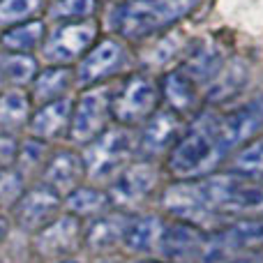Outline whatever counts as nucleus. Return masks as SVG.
Instances as JSON below:
<instances>
[{"label":"nucleus","mask_w":263,"mask_h":263,"mask_svg":"<svg viewBox=\"0 0 263 263\" xmlns=\"http://www.w3.org/2000/svg\"><path fill=\"white\" fill-rule=\"evenodd\" d=\"M219 116L213 111H201L187 125L185 134L171 148L166 168L173 180H199L219 168L227 159L219 145Z\"/></svg>","instance_id":"f257e3e1"},{"label":"nucleus","mask_w":263,"mask_h":263,"mask_svg":"<svg viewBox=\"0 0 263 263\" xmlns=\"http://www.w3.org/2000/svg\"><path fill=\"white\" fill-rule=\"evenodd\" d=\"M201 0H127L111 12V30L125 42H143L187 18Z\"/></svg>","instance_id":"f03ea898"},{"label":"nucleus","mask_w":263,"mask_h":263,"mask_svg":"<svg viewBox=\"0 0 263 263\" xmlns=\"http://www.w3.org/2000/svg\"><path fill=\"white\" fill-rule=\"evenodd\" d=\"M136 153V134L123 125H111L83 148V166L86 178L92 182H111L132 162Z\"/></svg>","instance_id":"7ed1b4c3"},{"label":"nucleus","mask_w":263,"mask_h":263,"mask_svg":"<svg viewBox=\"0 0 263 263\" xmlns=\"http://www.w3.org/2000/svg\"><path fill=\"white\" fill-rule=\"evenodd\" d=\"M162 102L159 81L148 72H132L111 90V114L123 127H141Z\"/></svg>","instance_id":"20e7f679"},{"label":"nucleus","mask_w":263,"mask_h":263,"mask_svg":"<svg viewBox=\"0 0 263 263\" xmlns=\"http://www.w3.org/2000/svg\"><path fill=\"white\" fill-rule=\"evenodd\" d=\"M111 88L106 83L92 88H83L72 102V118H69L67 139L79 148H86L95 141L106 127H111Z\"/></svg>","instance_id":"39448f33"},{"label":"nucleus","mask_w":263,"mask_h":263,"mask_svg":"<svg viewBox=\"0 0 263 263\" xmlns=\"http://www.w3.org/2000/svg\"><path fill=\"white\" fill-rule=\"evenodd\" d=\"M129 51L123 40L116 37H102L90 46L86 55L74 67V83L79 88H92L102 86L109 79L123 74L129 67Z\"/></svg>","instance_id":"423d86ee"},{"label":"nucleus","mask_w":263,"mask_h":263,"mask_svg":"<svg viewBox=\"0 0 263 263\" xmlns=\"http://www.w3.org/2000/svg\"><path fill=\"white\" fill-rule=\"evenodd\" d=\"M97 23L92 21H74V23H58L51 28L44 37V44L40 49V55L46 65L69 67L72 63H79L90 51V46L100 40Z\"/></svg>","instance_id":"0eeeda50"},{"label":"nucleus","mask_w":263,"mask_h":263,"mask_svg":"<svg viewBox=\"0 0 263 263\" xmlns=\"http://www.w3.org/2000/svg\"><path fill=\"white\" fill-rule=\"evenodd\" d=\"M162 205L168 215L178 219V222L192 224V227L201 229V231H213L219 217L213 213L208 205L203 192H201L199 180H176L164 190Z\"/></svg>","instance_id":"6e6552de"},{"label":"nucleus","mask_w":263,"mask_h":263,"mask_svg":"<svg viewBox=\"0 0 263 263\" xmlns=\"http://www.w3.org/2000/svg\"><path fill=\"white\" fill-rule=\"evenodd\" d=\"M159 182V168L153 159H132L109 185V199L114 208H136L155 192Z\"/></svg>","instance_id":"1a4fd4ad"},{"label":"nucleus","mask_w":263,"mask_h":263,"mask_svg":"<svg viewBox=\"0 0 263 263\" xmlns=\"http://www.w3.org/2000/svg\"><path fill=\"white\" fill-rule=\"evenodd\" d=\"M219 145L224 155H233L245 143L259 139L263 134V92L252 97L250 102L231 109L229 114L219 116Z\"/></svg>","instance_id":"9d476101"},{"label":"nucleus","mask_w":263,"mask_h":263,"mask_svg":"<svg viewBox=\"0 0 263 263\" xmlns=\"http://www.w3.org/2000/svg\"><path fill=\"white\" fill-rule=\"evenodd\" d=\"M187 123L182 116H178L171 109H162L159 106L143 125L136 136V153L141 155V159H155L168 155L171 148L180 141V136L185 134Z\"/></svg>","instance_id":"9b49d317"},{"label":"nucleus","mask_w":263,"mask_h":263,"mask_svg":"<svg viewBox=\"0 0 263 263\" xmlns=\"http://www.w3.org/2000/svg\"><path fill=\"white\" fill-rule=\"evenodd\" d=\"M35 252L42 259L63 261L72 259V254L83 245V224L79 217L69 213H60L51 219L44 229L35 233Z\"/></svg>","instance_id":"f8f14e48"},{"label":"nucleus","mask_w":263,"mask_h":263,"mask_svg":"<svg viewBox=\"0 0 263 263\" xmlns=\"http://www.w3.org/2000/svg\"><path fill=\"white\" fill-rule=\"evenodd\" d=\"M14 219H16L18 229L28 233H37L44 229L51 219H55L63 210V199L49 190L46 185H32L23 192V196L14 205Z\"/></svg>","instance_id":"ddd939ff"},{"label":"nucleus","mask_w":263,"mask_h":263,"mask_svg":"<svg viewBox=\"0 0 263 263\" xmlns=\"http://www.w3.org/2000/svg\"><path fill=\"white\" fill-rule=\"evenodd\" d=\"M205 245H208L205 231L176 219L171 224H164L159 252L166 263H201Z\"/></svg>","instance_id":"4468645a"},{"label":"nucleus","mask_w":263,"mask_h":263,"mask_svg":"<svg viewBox=\"0 0 263 263\" xmlns=\"http://www.w3.org/2000/svg\"><path fill=\"white\" fill-rule=\"evenodd\" d=\"M40 176H42V185H46L60 199H65L69 192L81 187L83 180H86V166H83L81 153L69 148L55 150L53 155H49Z\"/></svg>","instance_id":"2eb2a0df"},{"label":"nucleus","mask_w":263,"mask_h":263,"mask_svg":"<svg viewBox=\"0 0 263 263\" xmlns=\"http://www.w3.org/2000/svg\"><path fill=\"white\" fill-rule=\"evenodd\" d=\"M229 55L224 53V49L217 44L215 40L205 37V40H199L192 49H187V55L182 60L180 69L192 79L196 81L201 88H205L215 77L217 72L227 65Z\"/></svg>","instance_id":"dca6fc26"},{"label":"nucleus","mask_w":263,"mask_h":263,"mask_svg":"<svg viewBox=\"0 0 263 263\" xmlns=\"http://www.w3.org/2000/svg\"><path fill=\"white\" fill-rule=\"evenodd\" d=\"M69 118H72V100L69 97L42 104L37 109H32L30 118H28V136L40 139L44 143L55 141L67 134Z\"/></svg>","instance_id":"f3484780"},{"label":"nucleus","mask_w":263,"mask_h":263,"mask_svg":"<svg viewBox=\"0 0 263 263\" xmlns=\"http://www.w3.org/2000/svg\"><path fill=\"white\" fill-rule=\"evenodd\" d=\"M159 88H162V102H166V109L176 111L182 118L196 114L201 102H203V92H201L203 88L196 81H192L180 67L164 74Z\"/></svg>","instance_id":"a211bd4d"},{"label":"nucleus","mask_w":263,"mask_h":263,"mask_svg":"<svg viewBox=\"0 0 263 263\" xmlns=\"http://www.w3.org/2000/svg\"><path fill=\"white\" fill-rule=\"evenodd\" d=\"M250 81V67L240 58H229L227 65L217 72V77L203 88V102L210 106H219L231 102Z\"/></svg>","instance_id":"6ab92c4d"},{"label":"nucleus","mask_w":263,"mask_h":263,"mask_svg":"<svg viewBox=\"0 0 263 263\" xmlns=\"http://www.w3.org/2000/svg\"><path fill=\"white\" fill-rule=\"evenodd\" d=\"M164 219L157 215H136L127 219L120 247L129 254H153L159 252V240L164 233Z\"/></svg>","instance_id":"aec40b11"},{"label":"nucleus","mask_w":263,"mask_h":263,"mask_svg":"<svg viewBox=\"0 0 263 263\" xmlns=\"http://www.w3.org/2000/svg\"><path fill=\"white\" fill-rule=\"evenodd\" d=\"M72 86H74V67L49 65L46 69L37 72V77L30 83V92L28 95H30L32 104L42 106V104H49V102L67 97Z\"/></svg>","instance_id":"412c9836"},{"label":"nucleus","mask_w":263,"mask_h":263,"mask_svg":"<svg viewBox=\"0 0 263 263\" xmlns=\"http://www.w3.org/2000/svg\"><path fill=\"white\" fill-rule=\"evenodd\" d=\"M129 215L125 213H106L102 217H95L92 224L83 231V245L92 252H106L114 250L123 242V233L127 227Z\"/></svg>","instance_id":"4be33fe9"},{"label":"nucleus","mask_w":263,"mask_h":263,"mask_svg":"<svg viewBox=\"0 0 263 263\" xmlns=\"http://www.w3.org/2000/svg\"><path fill=\"white\" fill-rule=\"evenodd\" d=\"M63 208H65V213L74 215L79 219H95V217L111 213L114 205H111L109 192L106 190H100L95 185H81L65 196Z\"/></svg>","instance_id":"5701e85b"},{"label":"nucleus","mask_w":263,"mask_h":263,"mask_svg":"<svg viewBox=\"0 0 263 263\" xmlns=\"http://www.w3.org/2000/svg\"><path fill=\"white\" fill-rule=\"evenodd\" d=\"M46 32H49L46 23L42 18H32V21L9 26L7 30H3L0 46L5 49V53H35L44 44Z\"/></svg>","instance_id":"b1692460"},{"label":"nucleus","mask_w":263,"mask_h":263,"mask_svg":"<svg viewBox=\"0 0 263 263\" xmlns=\"http://www.w3.org/2000/svg\"><path fill=\"white\" fill-rule=\"evenodd\" d=\"M32 114V100L23 88L0 90V132H14L26 127Z\"/></svg>","instance_id":"393cba45"},{"label":"nucleus","mask_w":263,"mask_h":263,"mask_svg":"<svg viewBox=\"0 0 263 263\" xmlns=\"http://www.w3.org/2000/svg\"><path fill=\"white\" fill-rule=\"evenodd\" d=\"M229 171L236 176L250 178V180H261L263 178V136L245 143L231 155Z\"/></svg>","instance_id":"a878e982"},{"label":"nucleus","mask_w":263,"mask_h":263,"mask_svg":"<svg viewBox=\"0 0 263 263\" xmlns=\"http://www.w3.org/2000/svg\"><path fill=\"white\" fill-rule=\"evenodd\" d=\"M0 69L7 83H12V88H23L30 86L32 79L40 72V63L32 53H5L0 60Z\"/></svg>","instance_id":"bb28decb"},{"label":"nucleus","mask_w":263,"mask_h":263,"mask_svg":"<svg viewBox=\"0 0 263 263\" xmlns=\"http://www.w3.org/2000/svg\"><path fill=\"white\" fill-rule=\"evenodd\" d=\"M46 7V0H0V26H18L37 18Z\"/></svg>","instance_id":"cd10ccee"},{"label":"nucleus","mask_w":263,"mask_h":263,"mask_svg":"<svg viewBox=\"0 0 263 263\" xmlns=\"http://www.w3.org/2000/svg\"><path fill=\"white\" fill-rule=\"evenodd\" d=\"M46 159H49V143L28 136L26 141L18 143V155H16V164H14V166L21 171L23 178H26V176H30V173H35V171L42 173Z\"/></svg>","instance_id":"c85d7f7f"},{"label":"nucleus","mask_w":263,"mask_h":263,"mask_svg":"<svg viewBox=\"0 0 263 263\" xmlns=\"http://www.w3.org/2000/svg\"><path fill=\"white\" fill-rule=\"evenodd\" d=\"M97 9V0H53L49 5V16L58 23L90 21Z\"/></svg>","instance_id":"c756f323"},{"label":"nucleus","mask_w":263,"mask_h":263,"mask_svg":"<svg viewBox=\"0 0 263 263\" xmlns=\"http://www.w3.org/2000/svg\"><path fill=\"white\" fill-rule=\"evenodd\" d=\"M26 190V178L16 166L0 168V208H14Z\"/></svg>","instance_id":"7c9ffc66"},{"label":"nucleus","mask_w":263,"mask_h":263,"mask_svg":"<svg viewBox=\"0 0 263 263\" xmlns=\"http://www.w3.org/2000/svg\"><path fill=\"white\" fill-rule=\"evenodd\" d=\"M18 143L21 141H16V136L12 132H0V168H7L16 164Z\"/></svg>","instance_id":"2f4dec72"},{"label":"nucleus","mask_w":263,"mask_h":263,"mask_svg":"<svg viewBox=\"0 0 263 263\" xmlns=\"http://www.w3.org/2000/svg\"><path fill=\"white\" fill-rule=\"evenodd\" d=\"M5 238H7V222L0 217V242H3Z\"/></svg>","instance_id":"473e14b6"},{"label":"nucleus","mask_w":263,"mask_h":263,"mask_svg":"<svg viewBox=\"0 0 263 263\" xmlns=\"http://www.w3.org/2000/svg\"><path fill=\"white\" fill-rule=\"evenodd\" d=\"M136 263H166V261H155V259H141V261H136Z\"/></svg>","instance_id":"72a5a7b5"},{"label":"nucleus","mask_w":263,"mask_h":263,"mask_svg":"<svg viewBox=\"0 0 263 263\" xmlns=\"http://www.w3.org/2000/svg\"><path fill=\"white\" fill-rule=\"evenodd\" d=\"M53 263H81V261H77V259H63V261H53Z\"/></svg>","instance_id":"f704fd0d"},{"label":"nucleus","mask_w":263,"mask_h":263,"mask_svg":"<svg viewBox=\"0 0 263 263\" xmlns=\"http://www.w3.org/2000/svg\"><path fill=\"white\" fill-rule=\"evenodd\" d=\"M3 83H5V77H3V69H0V90H3Z\"/></svg>","instance_id":"c9c22d12"}]
</instances>
